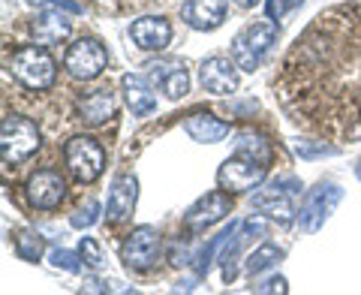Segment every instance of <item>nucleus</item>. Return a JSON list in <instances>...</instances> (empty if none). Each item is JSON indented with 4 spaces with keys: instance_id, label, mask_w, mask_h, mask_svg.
<instances>
[{
    "instance_id": "obj_21",
    "label": "nucleus",
    "mask_w": 361,
    "mask_h": 295,
    "mask_svg": "<svg viewBox=\"0 0 361 295\" xmlns=\"http://www.w3.org/2000/svg\"><path fill=\"white\" fill-rule=\"evenodd\" d=\"M238 226H241L238 220H235V223H229V226H226V229H223L220 235H214L211 241H208V244H205V247H202V251H199V256L193 259V263H196L193 268H196V275H199V277H202V275H208V268H211V259H214V253H217V247H223L226 241H232V235L238 232Z\"/></svg>"
},
{
    "instance_id": "obj_6",
    "label": "nucleus",
    "mask_w": 361,
    "mask_h": 295,
    "mask_svg": "<svg viewBox=\"0 0 361 295\" xmlns=\"http://www.w3.org/2000/svg\"><path fill=\"white\" fill-rule=\"evenodd\" d=\"M341 199H343V187H337V184L313 187L307 193V199H304L301 211H298L301 232H316V229H319V226L334 214V208L341 205Z\"/></svg>"
},
{
    "instance_id": "obj_8",
    "label": "nucleus",
    "mask_w": 361,
    "mask_h": 295,
    "mask_svg": "<svg viewBox=\"0 0 361 295\" xmlns=\"http://www.w3.org/2000/svg\"><path fill=\"white\" fill-rule=\"evenodd\" d=\"M123 265L133 268V271H148L157 256H160V232L154 229V226H139V229H133L127 235V241H123Z\"/></svg>"
},
{
    "instance_id": "obj_36",
    "label": "nucleus",
    "mask_w": 361,
    "mask_h": 295,
    "mask_svg": "<svg viewBox=\"0 0 361 295\" xmlns=\"http://www.w3.org/2000/svg\"><path fill=\"white\" fill-rule=\"evenodd\" d=\"M27 4H49V0H27Z\"/></svg>"
},
{
    "instance_id": "obj_11",
    "label": "nucleus",
    "mask_w": 361,
    "mask_h": 295,
    "mask_svg": "<svg viewBox=\"0 0 361 295\" xmlns=\"http://www.w3.org/2000/svg\"><path fill=\"white\" fill-rule=\"evenodd\" d=\"M199 82L208 94H235L238 90V64L229 61V58H208L199 70Z\"/></svg>"
},
{
    "instance_id": "obj_30",
    "label": "nucleus",
    "mask_w": 361,
    "mask_h": 295,
    "mask_svg": "<svg viewBox=\"0 0 361 295\" xmlns=\"http://www.w3.org/2000/svg\"><path fill=\"white\" fill-rule=\"evenodd\" d=\"M78 256H82V253H78ZM78 256L70 253V251H61V247H58V251L51 253V263L58 265V268H63V271H70V275H75V271L82 268V265H78Z\"/></svg>"
},
{
    "instance_id": "obj_29",
    "label": "nucleus",
    "mask_w": 361,
    "mask_h": 295,
    "mask_svg": "<svg viewBox=\"0 0 361 295\" xmlns=\"http://www.w3.org/2000/svg\"><path fill=\"white\" fill-rule=\"evenodd\" d=\"M238 235L244 238V241H253V238H265L268 235V223L265 220H244L241 226H238Z\"/></svg>"
},
{
    "instance_id": "obj_28",
    "label": "nucleus",
    "mask_w": 361,
    "mask_h": 295,
    "mask_svg": "<svg viewBox=\"0 0 361 295\" xmlns=\"http://www.w3.org/2000/svg\"><path fill=\"white\" fill-rule=\"evenodd\" d=\"M292 148H295V154L304 157V160H313V157H334L337 154V148L325 145V142H301V139H295Z\"/></svg>"
},
{
    "instance_id": "obj_32",
    "label": "nucleus",
    "mask_w": 361,
    "mask_h": 295,
    "mask_svg": "<svg viewBox=\"0 0 361 295\" xmlns=\"http://www.w3.org/2000/svg\"><path fill=\"white\" fill-rule=\"evenodd\" d=\"M253 292H256V295H274V292L286 295L289 287H286V277H271V280H265V283H259V287H253Z\"/></svg>"
},
{
    "instance_id": "obj_3",
    "label": "nucleus",
    "mask_w": 361,
    "mask_h": 295,
    "mask_svg": "<svg viewBox=\"0 0 361 295\" xmlns=\"http://www.w3.org/2000/svg\"><path fill=\"white\" fill-rule=\"evenodd\" d=\"M39 148V130L30 118L21 115H9L4 118V127H0V154H4L6 166H18L30 160Z\"/></svg>"
},
{
    "instance_id": "obj_12",
    "label": "nucleus",
    "mask_w": 361,
    "mask_h": 295,
    "mask_svg": "<svg viewBox=\"0 0 361 295\" xmlns=\"http://www.w3.org/2000/svg\"><path fill=\"white\" fill-rule=\"evenodd\" d=\"M130 37L142 52H163L172 42V25L160 16H145L133 21Z\"/></svg>"
},
{
    "instance_id": "obj_25",
    "label": "nucleus",
    "mask_w": 361,
    "mask_h": 295,
    "mask_svg": "<svg viewBox=\"0 0 361 295\" xmlns=\"http://www.w3.org/2000/svg\"><path fill=\"white\" fill-rule=\"evenodd\" d=\"M163 94L169 100H180V97H187V90H190V76L187 70L180 64H169V70L163 76Z\"/></svg>"
},
{
    "instance_id": "obj_2",
    "label": "nucleus",
    "mask_w": 361,
    "mask_h": 295,
    "mask_svg": "<svg viewBox=\"0 0 361 295\" xmlns=\"http://www.w3.org/2000/svg\"><path fill=\"white\" fill-rule=\"evenodd\" d=\"M277 21L271 18V21H253V25H247L238 37L232 40V61L238 64V70L244 73H253L259 64H262L265 58V52L274 45L277 40Z\"/></svg>"
},
{
    "instance_id": "obj_22",
    "label": "nucleus",
    "mask_w": 361,
    "mask_h": 295,
    "mask_svg": "<svg viewBox=\"0 0 361 295\" xmlns=\"http://www.w3.org/2000/svg\"><path fill=\"white\" fill-rule=\"evenodd\" d=\"M235 154L247 157V160H256V163H265V166L271 163V148H268V142H262L253 133H241L238 139H235Z\"/></svg>"
},
{
    "instance_id": "obj_16",
    "label": "nucleus",
    "mask_w": 361,
    "mask_h": 295,
    "mask_svg": "<svg viewBox=\"0 0 361 295\" xmlns=\"http://www.w3.org/2000/svg\"><path fill=\"white\" fill-rule=\"evenodd\" d=\"M180 13L190 21V28L217 30L226 21V0H187Z\"/></svg>"
},
{
    "instance_id": "obj_18",
    "label": "nucleus",
    "mask_w": 361,
    "mask_h": 295,
    "mask_svg": "<svg viewBox=\"0 0 361 295\" xmlns=\"http://www.w3.org/2000/svg\"><path fill=\"white\" fill-rule=\"evenodd\" d=\"M121 85H123V94H127V103H130L135 118H145V115H151V112L157 109V97H154L151 78H145L139 73H127Z\"/></svg>"
},
{
    "instance_id": "obj_19",
    "label": "nucleus",
    "mask_w": 361,
    "mask_h": 295,
    "mask_svg": "<svg viewBox=\"0 0 361 295\" xmlns=\"http://www.w3.org/2000/svg\"><path fill=\"white\" fill-rule=\"evenodd\" d=\"M184 127L202 145H214V142H220V139L229 136V124L220 121V118H214V115H208V112H196V115H190Z\"/></svg>"
},
{
    "instance_id": "obj_9",
    "label": "nucleus",
    "mask_w": 361,
    "mask_h": 295,
    "mask_svg": "<svg viewBox=\"0 0 361 295\" xmlns=\"http://www.w3.org/2000/svg\"><path fill=\"white\" fill-rule=\"evenodd\" d=\"M268 175V166L265 163H256V160H247V157H235V160H226L217 172V181L223 190L229 193H244V190H253L265 181Z\"/></svg>"
},
{
    "instance_id": "obj_27",
    "label": "nucleus",
    "mask_w": 361,
    "mask_h": 295,
    "mask_svg": "<svg viewBox=\"0 0 361 295\" xmlns=\"http://www.w3.org/2000/svg\"><path fill=\"white\" fill-rule=\"evenodd\" d=\"M97 220H99V202L97 199H85V205L75 208V214L70 217V223L75 229H90Z\"/></svg>"
},
{
    "instance_id": "obj_1",
    "label": "nucleus",
    "mask_w": 361,
    "mask_h": 295,
    "mask_svg": "<svg viewBox=\"0 0 361 295\" xmlns=\"http://www.w3.org/2000/svg\"><path fill=\"white\" fill-rule=\"evenodd\" d=\"M277 97L304 130L334 142H361V4L319 13L292 42Z\"/></svg>"
},
{
    "instance_id": "obj_23",
    "label": "nucleus",
    "mask_w": 361,
    "mask_h": 295,
    "mask_svg": "<svg viewBox=\"0 0 361 295\" xmlns=\"http://www.w3.org/2000/svg\"><path fill=\"white\" fill-rule=\"evenodd\" d=\"M16 253L25 263H39V256L45 253V238L33 229H21L16 235Z\"/></svg>"
},
{
    "instance_id": "obj_15",
    "label": "nucleus",
    "mask_w": 361,
    "mask_h": 295,
    "mask_svg": "<svg viewBox=\"0 0 361 295\" xmlns=\"http://www.w3.org/2000/svg\"><path fill=\"white\" fill-rule=\"evenodd\" d=\"M30 30H33V40L39 45H58L73 33V21H70V16L54 6V9H45V13H39L33 18Z\"/></svg>"
},
{
    "instance_id": "obj_20",
    "label": "nucleus",
    "mask_w": 361,
    "mask_h": 295,
    "mask_svg": "<svg viewBox=\"0 0 361 295\" xmlns=\"http://www.w3.org/2000/svg\"><path fill=\"white\" fill-rule=\"evenodd\" d=\"M115 94H111V88H99L94 94H87L82 103H78V112H82V118L87 124H106L111 115H115Z\"/></svg>"
},
{
    "instance_id": "obj_5",
    "label": "nucleus",
    "mask_w": 361,
    "mask_h": 295,
    "mask_svg": "<svg viewBox=\"0 0 361 295\" xmlns=\"http://www.w3.org/2000/svg\"><path fill=\"white\" fill-rule=\"evenodd\" d=\"M63 157H66V166H70V172H73V178L78 181V184L97 181L106 169L103 148H99L94 139H87V136H75V139L66 142Z\"/></svg>"
},
{
    "instance_id": "obj_33",
    "label": "nucleus",
    "mask_w": 361,
    "mask_h": 295,
    "mask_svg": "<svg viewBox=\"0 0 361 295\" xmlns=\"http://www.w3.org/2000/svg\"><path fill=\"white\" fill-rule=\"evenodd\" d=\"M51 6H58V9H63V13H82V6L75 4V0H49Z\"/></svg>"
},
{
    "instance_id": "obj_24",
    "label": "nucleus",
    "mask_w": 361,
    "mask_h": 295,
    "mask_svg": "<svg viewBox=\"0 0 361 295\" xmlns=\"http://www.w3.org/2000/svg\"><path fill=\"white\" fill-rule=\"evenodd\" d=\"M280 256H283V251H280L277 244H268V241H265V244H259L250 256H247L244 268H247V275H262V271L274 265Z\"/></svg>"
},
{
    "instance_id": "obj_35",
    "label": "nucleus",
    "mask_w": 361,
    "mask_h": 295,
    "mask_svg": "<svg viewBox=\"0 0 361 295\" xmlns=\"http://www.w3.org/2000/svg\"><path fill=\"white\" fill-rule=\"evenodd\" d=\"M355 175H358V181H361V157H358V163H355Z\"/></svg>"
},
{
    "instance_id": "obj_13",
    "label": "nucleus",
    "mask_w": 361,
    "mask_h": 295,
    "mask_svg": "<svg viewBox=\"0 0 361 295\" xmlns=\"http://www.w3.org/2000/svg\"><path fill=\"white\" fill-rule=\"evenodd\" d=\"M229 208H232L229 196L220 193V190H214V193H208V196H202L196 205L184 214V226H187V229H196V232L199 229H208V226L223 220L226 214H229Z\"/></svg>"
},
{
    "instance_id": "obj_14",
    "label": "nucleus",
    "mask_w": 361,
    "mask_h": 295,
    "mask_svg": "<svg viewBox=\"0 0 361 295\" xmlns=\"http://www.w3.org/2000/svg\"><path fill=\"white\" fill-rule=\"evenodd\" d=\"M135 199H139V181H135L133 175H118L115 184H111V193H109V205H106L109 223L130 220V214L135 208Z\"/></svg>"
},
{
    "instance_id": "obj_34",
    "label": "nucleus",
    "mask_w": 361,
    "mask_h": 295,
    "mask_svg": "<svg viewBox=\"0 0 361 295\" xmlns=\"http://www.w3.org/2000/svg\"><path fill=\"white\" fill-rule=\"evenodd\" d=\"M235 4H241V6H259L262 0H235Z\"/></svg>"
},
{
    "instance_id": "obj_4",
    "label": "nucleus",
    "mask_w": 361,
    "mask_h": 295,
    "mask_svg": "<svg viewBox=\"0 0 361 295\" xmlns=\"http://www.w3.org/2000/svg\"><path fill=\"white\" fill-rule=\"evenodd\" d=\"M13 76L25 88H30V90H45V88L54 85V76H58V70H54L51 54L37 42V45H25V49L16 52Z\"/></svg>"
},
{
    "instance_id": "obj_7",
    "label": "nucleus",
    "mask_w": 361,
    "mask_h": 295,
    "mask_svg": "<svg viewBox=\"0 0 361 295\" xmlns=\"http://www.w3.org/2000/svg\"><path fill=\"white\" fill-rule=\"evenodd\" d=\"M106 64H109V54L97 40H78L75 45H70V52H66V58H63L66 73L78 78V82L97 78L106 70Z\"/></svg>"
},
{
    "instance_id": "obj_17",
    "label": "nucleus",
    "mask_w": 361,
    "mask_h": 295,
    "mask_svg": "<svg viewBox=\"0 0 361 295\" xmlns=\"http://www.w3.org/2000/svg\"><path fill=\"white\" fill-rule=\"evenodd\" d=\"M292 193L289 190H283L274 181L265 193H259V196H253V208L256 211H262V214H268L271 220H277V223H292V214H295V208H292Z\"/></svg>"
},
{
    "instance_id": "obj_26",
    "label": "nucleus",
    "mask_w": 361,
    "mask_h": 295,
    "mask_svg": "<svg viewBox=\"0 0 361 295\" xmlns=\"http://www.w3.org/2000/svg\"><path fill=\"white\" fill-rule=\"evenodd\" d=\"M78 253H82V263L90 268V271H103L106 268V256L99 251V244L94 238H82V244H78Z\"/></svg>"
},
{
    "instance_id": "obj_10",
    "label": "nucleus",
    "mask_w": 361,
    "mask_h": 295,
    "mask_svg": "<svg viewBox=\"0 0 361 295\" xmlns=\"http://www.w3.org/2000/svg\"><path fill=\"white\" fill-rule=\"evenodd\" d=\"M63 193H66V184L54 169H39V172H33L27 178V199L33 208H42V211L58 208Z\"/></svg>"
},
{
    "instance_id": "obj_31",
    "label": "nucleus",
    "mask_w": 361,
    "mask_h": 295,
    "mask_svg": "<svg viewBox=\"0 0 361 295\" xmlns=\"http://www.w3.org/2000/svg\"><path fill=\"white\" fill-rule=\"evenodd\" d=\"M304 0H268V18H283L289 9H295V6H301Z\"/></svg>"
}]
</instances>
